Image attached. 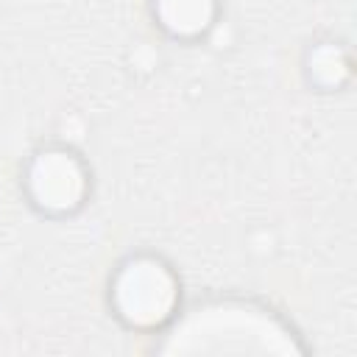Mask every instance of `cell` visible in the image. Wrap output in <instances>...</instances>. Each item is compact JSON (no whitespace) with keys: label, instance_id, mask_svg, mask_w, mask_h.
Returning a JSON list of instances; mask_svg holds the SVG:
<instances>
[{"label":"cell","instance_id":"obj_1","mask_svg":"<svg viewBox=\"0 0 357 357\" xmlns=\"http://www.w3.org/2000/svg\"><path fill=\"white\" fill-rule=\"evenodd\" d=\"M218 340H220V349H245V351H290L293 349L287 329L268 312L254 310L248 304H209L190 312L176 326L173 343L167 349L212 351Z\"/></svg>","mask_w":357,"mask_h":357},{"label":"cell","instance_id":"obj_2","mask_svg":"<svg viewBox=\"0 0 357 357\" xmlns=\"http://www.w3.org/2000/svg\"><path fill=\"white\" fill-rule=\"evenodd\" d=\"M114 304L134 326L162 324L176 304V279L159 259L137 257L114 279Z\"/></svg>","mask_w":357,"mask_h":357},{"label":"cell","instance_id":"obj_3","mask_svg":"<svg viewBox=\"0 0 357 357\" xmlns=\"http://www.w3.org/2000/svg\"><path fill=\"white\" fill-rule=\"evenodd\" d=\"M31 195L39 206L64 212L75 206L84 195V170L78 159L67 151H47L39 153L28 173Z\"/></svg>","mask_w":357,"mask_h":357},{"label":"cell","instance_id":"obj_4","mask_svg":"<svg viewBox=\"0 0 357 357\" xmlns=\"http://www.w3.org/2000/svg\"><path fill=\"white\" fill-rule=\"evenodd\" d=\"M212 0H156V14L162 25L178 36H192L204 31L212 20Z\"/></svg>","mask_w":357,"mask_h":357}]
</instances>
